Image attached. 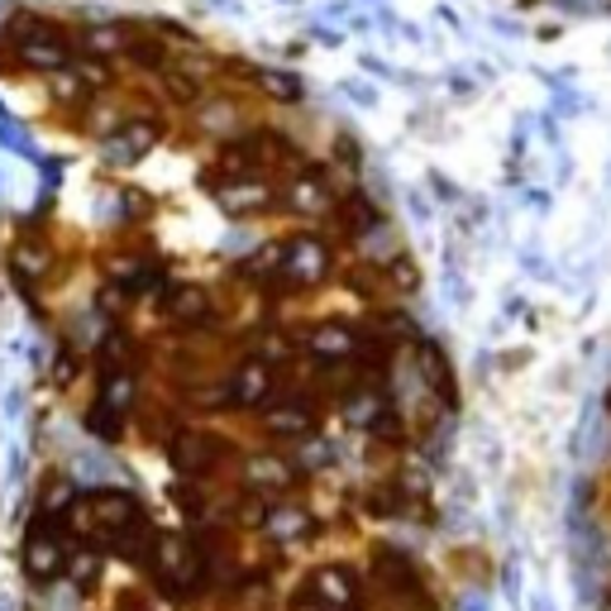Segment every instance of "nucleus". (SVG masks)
<instances>
[{
	"mask_svg": "<svg viewBox=\"0 0 611 611\" xmlns=\"http://www.w3.org/2000/svg\"><path fill=\"white\" fill-rule=\"evenodd\" d=\"M149 569H153V578H158V583H163L168 592H187V588L201 578V554L191 550L187 535H158V540H153Z\"/></svg>",
	"mask_w": 611,
	"mask_h": 611,
	"instance_id": "nucleus-1",
	"label": "nucleus"
},
{
	"mask_svg": "<svg viewBox=\"0 0 611 611\" xmlns=\"http://www.w3.org/2000/svg\"><path fill=\"white\" fill-rule=\"evenodd\" d=\"M325 272H330L325 239L297 234L292 244H282V282H292L297 292H306V287H315V282H325Z\"/></svg>",
	"mask_w": 611,
	"mask_h": 611,
	"instance_id": "nucleus-2",
	"label": "nucleus"
},
{
	"mask_svg": "<svg viewBox=\"0 0 611 611\" xmlns=\"http://www.w3.org/2000/svg\"><path fill=\"white\" fill-rule=\"evenodd\" d=\"M24 573L34 578V583H48V578H58L62 573V559H68V550H62V540H58V530L48 525V511H39L34 525H29V535H24Z\"/></svg>",
	"mask_w": 611,
	"mask_h": 611,
	"instance_id": "nucleus-3",
	"label": "nucleus"
},
{
	"mask_svg": "<svg viewBox=\"0 0 611 611\" xmlns=\"http://www.w3.org/2000/svg\"><path fill=\"white\" fill-rule=\"evenodd\" d=\"M24 20H29V14H24ZM10 34H14V48H20V58L29 62V68H43V72H62V68H68V62H72V58H68V43H62V39L53 34V29L34 24V20H29L24 29L14 24Z\"/></svg>",
	"mask_w": 611,
	"mask_h": 611,
	"instance_id": "nucleus-4",
	"label": "nucleus"
},
{
	"mask_svg": "<svg viewBox=\"0 0 611 611\" xmlns=\"http://www.w3.org/2000/svg\"><path fill=\"white\" fill-rule=\"evenodd\" d=\"M220 454H224V444L216 435H201V430H187V435L172 440V469L187 478H197L211 469V463H220Z\"/></svg>",
	"mask_w": 611,
	"mask_h": 611,
	"instance_id": "nucleus-5",
	"label": "nucleus"
},
{
	"mask_svg": "<svg viewBox=\"0 0 611 611\" xmlns=\"http://www.w3.org/2000/svg\"><path fill=\"white\" fill-rule=\"evenodd\" d=\"M311 598L325 607V611H353V607H359V583H353L349 569L330 564V569H320V573L311 578Z\"/></svg>",
	"mask_w": 611,
	"mask_h": 611,
	"instance_id": "nucleus-6",
	"label": "nucleus"
},
{
	"mask_svg": "<svg viewBox=\"0 0 611 611\" xmlns=\"http://www.w3.org/2000/svg\"><path fill=\"white\" fill-rule=\"evenodd\" d=\"M216 201H220V211H230V216H259L272 206V191L263 182H249V172H239L234 182L216 187Z\"/></svg>",
	"mask_w": 611,
	"mask_h": 611,
	"instance_id": "nucleus-7",
	"label": "nucleus"
},
{
	"mask_svg": "<svg viewBox=\"0 0 611 611\" xmlns=\"http://www.w3.org/2000/svg\"><path fill=\"white\" fill-rule=\"evenodd\" d=\"M230 401L234 407H263V401L272 397V368L263 359H244L234 368V378H230Z\"/></svg>",
	"mask_w": 611,
	"mask_h": 611,
	"instance_id": "nucleus-8",
	"label": "nucleus"
},
{
	"mask_svg": "<svg viewBox=\"0 0 611 611\" xmlns=\"http://www.w3.org/2000/svg\"><path fill=\"white\" fill-rule=\"evenodd\" d=\"M306 349L325 363H349L353 353H359V334L349 325H311L306 330Z\"/></svg>",
	"mask_w": 611,
	"mask_h": 611,
	"instance_id": "nucleus-9",
	"label": "nucleus"
},
{
	"mask_svg": "<svg viewBox=\"0 0 611 611\" xmlns=\"http://www.w3.org/2000/svg\"><path fill=\"white\" fill-rule=\"evenodd\" d=\"M153 540H158V530L149 525V517H143V511H139V517H130V521L116 530V535H110L116 554H124L130 564H143V569H149V559H153Z\"/></svg>",
	"mask_w": 611,
	"mask_h": 611,
	"instance_id": "nucleus-10",
	"label": "nucleus"
},
{
	"mask_svg": "<svg viewBox=\"0 0 611 611\" xmlns=\"http://www.w3.org/2000/svg\"><path fill=\"white\" fill-rule=\"evenodd\" d=\"M287 211H297V216H325V211H330V187H325V177L297 172L292 182H287Z\"/></svg>",
	"mask_w": 611,
	"mask_h": 611,
	"instance_id": "nucleus-11",
	"label": "nucleus"
},
{
	"mask_svg": "<svg viewBox=\"0 0 611 611\" xmlns=\"http://www.w3.org/2000/svg\"><path fill=\"white\" fill-rule=\"evenodd\" d=\"M244 478H249L253 492H287L297 482V469L287 459H278V454H253L244 463Z\"/></svg>",
	"mask_w": 611,
	"mask_h": 611,
	"instance_id": "nucleus-12",
	"label": "nucleus"
},
{
	"mask_svg": "<svg viewBox=\"0 0 611 611\" xmlns=\"http://www.w3.org/2000/svg\"><path fill=\"white\" fill-rule=\"evenodd\" d=\"M153 143H158L153 124H124L120 134H106V158H110V163H139Z\"/></svg>",
	"mask_w": 611,
	"mask_h": 611,
	"instance_id": "nucleus-13",
	"label": "nucleus"
},
{
	"mask_svg": "<svg viewBox=\"0 0 611 611\" xmlns=\"http://www.w3.org/2000/svg\"><path fill=\"white\" fill-rule=\"evenodd\" d=\"M91 502V511H96V530H101V535L110 540L116 535V530L130 521V517H139V502L130 492H96V497H87Z\"/></svg>",
	"mask_w": 611,
	"mask_h": 611,
	"instance_id": "nucleus-14",
	"label": "nucleus"
},
{
	"mask_svg": "<svg viewBox=\"0 0 611 611\" xmlns=\"http://www.w3.org/2000/svg\"><path fill=\"white\" fill-rule=\"evenodd\" d=\"M263 430L268 435H282V440H306V435H315V415L297 407V401H287V407L263 411Z\"/></svg>",
	"mask_w": 611,
	"mask_h": 611,
	"instance_id": "nucleus-15",
	"label": "nucleus"
},
{
	"mask_svg": "<svg viewBox=\"0 0 611 611\" xmlns=\"http://www.w3.org/2000/svg\"><path fill=\"white\" fill-rule=\"evenodd\" d=\"M263 530H268V540H272V544H297V540L311 535L315 521L306 517L301 507H272L268 517H263Z\"/></svg>",
	"mask_w": 611,
	"mask_h": 611,
	"instance_id": "nucleus-16",
	"label": "nucleus"
},
{
	"mask_svg": "<svg viewBox=\"0 0 611 611\" xmlns=\"http://www.w3.org/2000/svg\"><path fill=\"white\" fill-rule=\"evenodd\" d=\"M163 311L177 320V325H201V320L211 315V297H206V287H172Z\"/></svg>",
	"mask_w": 611,
	"mask_h": 611,
	"instance_id": "nucleus-17",
	"label": "nucleus"
},
{
	"mask_svg": "<svg viewBox=\"0 0 611 611\" xmlns=\"http://www.w3.org/2000/svg\"><path fill=\"white\" fill-rule=\"evenodd\" d=\"M344 421L363 425V430H382V421H388V401H382V392H353L344 401Z\"/></svg>",
	"mask_w": 611,
	"mask_h": 611,
	"instance_id": "nucleus-18",
	"label": "nucleus"
},
{
	"mask_svg": "<svg viewBox=\"0 0 611 611\" xmlns=\"http://www.w3.org/2000/svg\"><path fill=\"white\" fill-rule=\"evenodd\" d=\"M130 401H134V373H124V368H106V378H101V407L116 411V415H124V411H130Z\"/></svg>",
	"mask_w": 611,
	"mask_h": 611,
	"instance_id": "nucleus-19",
	"label": "nucleus"
},
{
	"mask_svg": "<svg viewBox=\"0 0 611 611\" xmlns=\"http://www.w3.org/2000/svg\"><path fill=\"white\" fill-rule=\"evenodd\" d=\"M62 573H68L72 583L87 592V588L96 583V578H101V554H96L91 544H77V550H72L68 559H62Z\"/></svg>",
	"mask_w": 611,
	"mask_h": 611,
	"instance_id": "nucleus-20",
	"label": "nucleus"
},
{
	"mask_svg": "<svg viewBox=\"0 0 611 611\" xmlns=\"http://www.w3.org/2000/svg\"><path fill=\"white\" fill-rule=\"evenodd\" d=\"M340 220H344V234H353V239L368 234V230H378V211H373V201H368V197H349Z\"/></svg>",
	"mask_w": 611,
	"mask_h": 611,
	"instance_id": "nucleus-21",
	"label": "nucleus"
},
{
	"mask_svg": "<svg viewBox=\"0 0 611 611\" xmlns=\"http://www.w3.org/2000/svg\"><path fill=\"white\" fill-rule=\"evenodd\" d=\"M82 43H87V53H96V58H110V53H120V48H130L134 39L124 34V29H116V24H101V29H87Z\"/></svg>",
	"mask_w": 611,
	"mask_h": 611,
	"instance_id": "nucleus-22",
	"label": "nucleus"
},
{
	"mask_svg": "<svg viewBox=\"0 0 611 611\" xmlns=\"http://www.w3.org/2000/svg\"><path fill=\"white\" fill-rule=\"evenodd\" d=\"M378 569H382V578H388L392 588H407V592L421 588V583H415V569H411L397 550H378Z\"/></svg>",
	"mask_w": 611,
	"mask_h": 611,
	"instance_id": "nucleus-23",
	"label": "nucleus"
},
{
	"mask_svg": "<svg viewBox=\"0 0 611 611\" xmlns=\"http://www.w3.org/2000/svg\"><path fill=\"white\" fill-rule=\"evenodd\" d=\"M244 278L253 282H268V278H282V244H263L253 259L244 263Z\"/></svg>",
	"mask_w": 611,
	"mask_h": 611,
	"instance_id": "nucleus-24",
	"label": "nucleus"
},
{
	"mask_svg": "<svg viewBox=\"0 0 611 611\" xmlns=\"http://www.w3.org/2000/svg\"><path fill=\"white\" fill-rule=\"evenodd\" d=\"M48 263H53V253H48L43 244H34V239L14 249V272H20V278H43Z\"/></svg>",
	"mask_w": 611,
	"mask_h": 611,
	"instance_id": "nucleus-25",
	"label": "nucleus"
},
{
	"mask_svg": "<svg viewBox=\"0 0 611 611\" xmlns=\"http://www.w3.org/2000/svg\"><path fill=\"white\" fill-rule=\"evenodd\" d=\"M253 82H259V91H268L272 101H301V82L297 77H287V72H253Z\"/></svg>",
	"mask_w": 611,
	"mask_h": 611,
	"instance_id": "nucleus-26",
	"label": "nucleus"
},
{
	"mask_svg": "<svg viewBox=\"0 0 611 611\" xmlns=\"http://www.w3.org/2000/svg\"><path fill=\"white\" fill-rule=\"evenodd\" d=\"M421 373H425V382H430V388H444V397H454V388H449V368H444V353L435 349V344H425L421 349Z\"/></svg>",
	"mask_w": 611,
	"mask_h": 611,
	"instance_id": "nucleus-27",
	"label": "nucleus"
},
{
	"mask_svg": "<svg viewBox=\"0 0 611 611\" xmlns=\"http://www.w3.org/2000/svg\"><path fill=\"white\" fill-rule=\"evenodd\" d=\"M163 82H168V91L177 96V101H197V96H201L197 77H187V72H177V68H168V72H163Z\"/></svg>",
	"mask_w": 611,
	"mask_h": 611,
	"instance_id": "nucleus-28",
	"label": "nucleus"
},
{
	"mask_svg": "<svg viewBox=\"0 0 611 611\" xmlns=\"http://www.w3.org/2000/svg\"><path fill=\"white\" fill-rule=\"evenodd\" d=\"M91 430H96L101 440H120V415L106 411V407H96V411H91Z\"/></svg>",
	"mask_w": 611,
	"mask_h": 611,
	"instance_id": "nucleus-29",
	"label": "nucleus"
},
{
	"mask_svg": "<svg viewBox=\"0 0 611 611\" xmlns=\"http://www.w3.org/2000/svg\"><path fill=\"white\" fill-rule=\"evenodd\" d=\"M77 72H82V82H96V87L106 82V68H101V62H77Z\"/></svg>",
	"mask_w": 611,
	"mask_h": 611,
	"instance_id": "nucleus-30",
	"label": "nucleus"
},
{
	"mask_svg": "<svg viewBox=\"0 0 611 611\" xmlns=\"http://www.w3.org/2000/svg\"><path fill=\"white\" fill-rule=\"evenodd\" d=\"M292 611H325V607H320L315 598H311V592H301V598H297V607Z\"/></svg>",
	"mask_w": 611,
	"mask_h": 611,
	"instance_id": "nucleus-31",
	"label": "nucleus"
}]
</instances>
